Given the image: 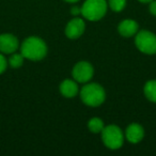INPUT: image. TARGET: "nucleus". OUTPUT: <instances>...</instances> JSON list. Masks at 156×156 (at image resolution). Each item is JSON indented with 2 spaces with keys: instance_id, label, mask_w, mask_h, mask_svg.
<instances>
[{
  "instance_id": "f257e3e1",
  "label": "nucleus",
  "mask_w": 156,
  "mask_h": 156,
  "mask_svg": "<svg viewBox=\"0 0 156 156\" xmlns=\"http://www.w3.org/2000/svg\"><path fill=\"white\" fill-rule=\"evenodd\" d=\"M20 51L29 61H41L47 56L48 47L46 42L37 35H31L20 43Z\"/></svg>"
},
{
  "instance_id": "f03ea898",
  "label": "nucleus",
  "mask_w": 156,
  "mask_h": 156,
  "mask_svg": "<svg viewBox=\"0 0 156 156\" xmlns=\"http://www.w3.org/2000/svg\"><path fill=\"white\" fill-rule=\"evenodd\" d=\"M79 98L83 105L91 108L102 106L106 101V91L104 87L98 83H83V86L79 90Z\"/></svg>"
},
{
  "instance_id": "7ed1b4c3",
  "label": "nucleus",
  "mask_w": 156,
  "mask_h": 156,
  "mask_svg": "<svg viewBox=\"0 0 156 156\" xmlns=\"http://www.w3.org/2000/svg\"><path fill=\"white\" fill-rule=\"evenodd\" d=\"M81 7V17L88 22H100L108 11L107 0H85Z\"/></svg>"
},
{
  "instance_id": "20e7f679",
  "label": "nucleus",
  "mask_w": 156,
  "mask_h": 156,
  "mask_svg": "<svg viewBox=\"0 0 156 156\" xmlns=\"http://www.w3.org/2000/svg\"><path fill=\"white\" fill-rule=\"evenodd\" d=\"M101 138L104 145L109 150L117 151L120 150L124 144L125 136L124 132L121 129V127L115 124H109L105 125L104 129L101 133Z\"/></svg>"
},
{
  "instance_id": "39448f33",
  "label": "nucleus",
  "mask_w": 156,
  "mask_h": 156,
  "mask_svg": "<svg viewBox=\"0 0 156 156\" xmlns=\"http://www.w3.org/2000/svg\"><path fill=\"white\" fill-rule=\"evenodd\" d=\"M136 48L147 56L156 55V34L150 30H139L134 37Z\"/></svg>"
},
{
  "instance_id": "423d86ee",
  "label": "nucleus",
  "mask_w": 156,
  "mask_h": 156,
  "mask_svg": "<svg viewBox=\"0 0 156 156\" xmlns=\"http://www.w3.org/2000/svg\"><path fill=\"white\" fill-rule=\"evenodd\" d=\"M94 76V66L89 61H78L72 69V78L78 83H87L92 80Z\"/></svg>"
},
{
  "instance_id": "0eeeda50",
  "label": "nucleus",
  "mask_w": 156,
  "mask_h": 156,
  "mask_svg": "<svg viewBox=\"0 0 156 156\" xmlns=\"http://www.w3.org/2000/svg\"><path fill=\"white\" fill-rule=\"evenodd\" d=\"M86 31V20L80 16L73 17L69 20L64 28V34L69 40H77L83 37Z\"/></svg>"
},
{
  "instance_id": "6e6552de",
  "label": "nucleus",
  "mask_w": 156,
  "mask_h": 156,
  "mask_svg": "<svg viewBox=\"0 0 156 156\" xmlns=\"http://www.w3.org/2000/svg\"><path fill=\"white\" fill-rule=\"evenodd\" d=\"M20 42L17 37L12 33H1L0 34V52L3 55H11L18 51Z\"/></svg>"
},
{
  "instance_id": "1a4fd4ad",
  "label": "nucleus",
  "mask_w": 156,
  "mask_h": 156,
  "mask_svg": "<svg viewBox=\"0 0 156 156\" xmlns=\"http://www.w3.org/2000/svg\"><path fill=\"white\" fill-rule=\"evenodd\" d=\"M144 128L141 124L139 123H130L127 125V127L124 130V136H125V140L128 141L132 144H137V143L141 142L144 138Z\"/></svg>"
},
{
  "instance_id": "9d476101",
  "label": "nucleus",
  "mask_w": 156,
  "mask_h": 156,
  "mask_svg": "<svg viewBox=\"0 0 156 156\" xmlns=\"http://www.w3.org/2000/svg\"><path fill=\"white\" fill-rule=\"evenodd\" d=\"M117 30L118 33L122 37L129 39V37H134L140 29H139V24L135 20H133V18H125V20H123L122 22H120L118 24Z\"/></svg>"
},
{
  "instance_id": "9b49d317",
  "label": "nucleus",
  "mask_w": 156,
  "mask_h": 156,
  "mask_svg": "<svg viewBox=\"0 0 156 156\" xmlns=\"http://www.w3.org/2000/svg\"><path fill=\"white\" fill-rule=\"evenodd\" d=\"M79 83L73 78H65L59 85V92L65 98H74L79 94Z\"/></svg>"
},
{
  "instance_id": "f8f14e48",
  "label": "nucleus",
  "mask_w": 156,
  "mask_h": 156,
  "mask_svg": "<svg viewBox=\"0 0 156 156\" xmlns=\"http://www.w3.org/2000/svg\"><path fill=\"white\" fill-rule=\"evenodd\" d=\"M143 95L149 102L156 104V79L147 80L143 86Z\"/></svg>"
},
{
  "instance_id": "ddd939ff",
  "label": "nucleus",
  "mask_w": 156,
  "mask_h": 156,
  "mask_svg": "<svg viewBox=\"0 0 156 156\" xmlns=\"http://www.w3.org/2000/svg\"><path fill=\"white\" fill-rule=\"evenodd\" d=\"M87 126H88V129L92 134H101L105 127V123H104V120L101 119V118L93 117L88 121Z\"/></svg>"
},
{
  "instance_id": "4468645a",
  "label": "nucleus",
  "mask_w": 156,
  "mask_h": 156,
  "mask_svg": "<svg viewBox=\"0 0 156 156\" xmlns=\"http://www.w3.org/2000/svg\"><path fill=\"white\" fill-rule=\"evenodd\" d=\"M25 58L22 55L20 51H15L13 54L9 55V58H8V63H9V66L12 69H20L24 65L25 63Z\"/></svg>"
},
{
  "instance_id": "2eb2a0df",
  "label": "nucleus",
  "mask_w": 156,
  "mask_h": 156,
  "mask_svg": "<svg viewBox=\"0 0 156 156\" xmlns=\"http://www.w3.org/2000/svg\"><path fill=\"white\" fill-rule=\"evenodd\" d=\"M108 8L115 13H120L126 8L127 0H107Z\"/></svg>"
},
{
  "instance_id": "dca6fc26",
  "label": "nucleus",
  "mask_w": 156,
  "mask_h": 156,
  "mask_svg": "<svg viewBox=\"0 0 156 156\" xmlns=\"http://www.w3.org/2000/svg\"><path fill=\"white\" fill-rule=\"evenodd\" d=\"M8 66H9V63H8V59L5 58V55L0 52V75L7 71Z\"/></svg>"
},
{
  "instance_id": "f3484780",
  "label": "nucleus",
  "mask_w": 156,
  "mask_h": 156,
  "mask_svg": "<svg viewBox=\"0 0 156 156\" xmlns=\"http://www.w3.org/2000/svg\"><path fill=\"white\" fill-rule=\"evenodd\" d=\"M71 15L73 16V17H76V16H81V7H79V5H77V3H75V5H72L71 8Z\"/></svg>"
},
{
  "instance_id": "a211bd4d",
  "label": "nucleus",
  "mask_w": 156,
  "mask_h": 156,
  "mask_svg": "<svg viewBox=\"0 0 156 156\" xmlns=\"http://www.w3.org/2000/svg\"><path fill=\"white\" fill-rule=\"evenodd\" d=\"M147 5H149V12H150V14L156 17V0H152L151 2H149Z\"/></svg>"
},
{
  "instance_id": "6ab92c4d",
  "label": "nucleus",
  "mask_w": 156,
  "mask_h": 156,
  "mask_svg": "<svg viewBox=\"0 0 156 156\" xmlns=\"http://www.w3.org/2000/svg\"><path fill=\"white\" fill-rule=\"evenodd\" d=\"M63 1L66 3H69V5H75V3L80 2L81 0H63Z\"/></svg>"
},
{
  "instance_id": "aec40b11",
  "label": "nucleus",
  "mask_w": 156,
  "mask_h": 156,
  "mask_svg": "<svg viewBox=\"0 0 156 156\" xmlns=\"http://www.w3.org/2000/svg\"><path fill=\"white\" fill-rule=\"evenodd\" d=\"M138 1H139L140 3H144V5H147V3L151 2L152 0H138Z\"/></svg>"
}]
</instances>
